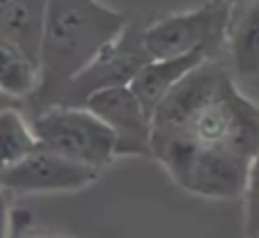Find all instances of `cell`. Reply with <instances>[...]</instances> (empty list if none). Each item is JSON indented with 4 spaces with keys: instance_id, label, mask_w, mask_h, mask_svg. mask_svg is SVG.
Returning a JSON list of instances; mask_svg holds the SVG:
<instances>
[{
    "instance_id": "cell-1",
    "label": "cell",
    "mask_w": 259,
    "mask_h": 238,
    "mask_svg": "<svg viewBox=\"0 0 259 238\" xmlns=\"http://www.w3.org/2000/svg\"><path fill=\"white\" fill-rule=\"evenodd\" d=\"M152 158L234 154L252 161L259 151V106L245 97L218 60H204L165 94L149 117Z\"/></svg>"
},
{
    "instance_id": "cell-2",
    "label": "cell",
    "mask_w": 259,
    "mask_h": 238,
    "mask_svg": "<svg viewBox=\"0 0 259 238\" xmlns=\"http://www.w3.org/2000/svg\"><path fill=\"white\" fill-rule=\"evenodd\" d=\"M131 23L101 0H46L39 49V89L32 99L55 106L67 85Z\"/></svg>"
},
{
    "instance_id": "cell-3",
    "label": "cell",
    "mask_w": 259,
    "mask_h": 238,
    "mask_svg": "<svg viewBox=\"0 0 259 238\" xmlns=\"http://www.w3.org/2000/svg\"><path fill=\"white\" fill-rule=\"evenodd\" d=\"M232 5L227 0H206L193 10L175 12L142 28L140 41L149 60L179 58L188 53H204L215 60L225 49Z\"/></svg>"
},
{
    "instance_id": "cell-4",
    "label": "cell",
    "mask_w": 259,
    "mask_h": 238,
    "mask_svg": "<svg viewBox=\"0 0 259 238\" xmlns=\"http://www.w3.org/2000/svg\"><path fill=\"white\" fill-rule=\"evenodd\" d=\"M30 124L41 149L73 163L101 172L117 158L113 131L83 106H46Z\"/></svg>"
},
{
    "instance_id": "cell-5",
    "label": "cell",
    "mask_w": 259,
    "mask_h": 238,
    "mask_svg": "<svg viewBox=\"0 0 259 238\" xmlns=\"http://www.w3.org/2000/svg\"><path fill=\"white\" fill-rule=\"evenodd\" d=\"M142 28L138 23H128L126 30L115 39L113 44H108L101 53L94 58V62L88 69L78 73L67 89L62 92L58 103L62 106H83L90 94L108 87H119L128 85L133 80L140 67L149 60L140 41Z\"/></svg>"
},
{
    "instance_id": "cell-6",
    "label": "cell",
    "mask_w": 259,
    "mask_h": 238,
    "mask_svg": "<svg viewBox=\"0 0 259 238\" xmlns=\"http://www.w3.org/2000/svg\"><path fill=\"white\" fill-rule=\"evenodd\" d=\"M99 179V172L73 163L49 149H37L19 165L0 172V190L14 195H58L76 193Z\"/></svg>"
},
{
    "instance_id": "cell-7",
    "label": "cell",
    "mask_w": 259,
    "mask_h": 238,
    "mask_svg": "<svg viewBox=\"0 0 259 238\" xmlns=\"http://www.w3.org/2000/svg\"><path fill=\"white\" fill-rule=\"evenodd\" d=\"M83 108L97 115L113 131L117 158L119 156H152L149 115L128 85L99 89L85 99Z\"/></svg>"
},
{
    "instance_id": "cell-8",
    "label": "cell",
    "mask_w": 259,
    "mask_h": 238,
    "mask_svg": "<svg viewBox=\"0 0 259 238\" xmlns=\"http://www.w3.org/2000/svg\"><path fill=\"white\" fill-rule=\"evenodd\" d=\"M204 60H209L204 53H188L165 60H147L140 67V71L133 76L128 87L138 97V101L142 103L145 112L152 117L154 108L165 99V94Z\"/></svg>"
},
{
    "instance_id": "cell-9",
    "label": "cell",
    "mask_w": 259,
    "mask_h": 238,
    "mask_svg": "<svg viewBox=\"0 0 259 238\" xmlns=\"http://www.w3.org/2000/svg\"><path fill=\"white\" fill-rule=\"evenodd\" d=\"M225 51L241 78H259V0L232 7Z\"/></svg>"
},
{
    "instance_id": "cell-10",
    "label": "cell",
    "mask_w": 259,
    "mask_h": 238,
    "mask_svg": "<svg viewBox=\"0 0 259 238\" xmlns=\"http://www.w3.org/2000/svg\"><path fill=\"white\" fill-rule=\"evenodd\" d=\"M46 0H12L0 12V34L19 44L39 62L41 32H44Z\"/></svg>"
},
{
    "instance_id": "cell-11",
    "label": "cell",
    "mask_w": 259,
    "mask_h": 238,
    "mask_svg": "<svg viewBox=\"0 0 259 238\" xmlns=\"http://www.w3.org/2000/svg\"><path fill=\"white\" fill-rule=\"evenodd\" d=\"M39 89V62L19 44L0 34V92L21 101Z\"/></svg>"
},
{
    "instance_id": "cell-12",
    "label": "cell",
    "mask_w": 259,
    "mask_h": 238,
    "mask_svg": "<svg viewBox=\"0 0 259 238\" xmlns=\"http://www.w3.org/2000/svg\"><path fill=\"white\" fill-rule=\"evenodd\" d=\"M39 147L34 137L32 124L16 106H7L0 110V172L19 165Z\"/></svg>"
},
{
    "instance_id": "cell-13",
    "label": "cell",
    "mask_w": 259,
    "mask_h": 238,
    "mask_svg": "<svg viewBox=\"0 0 259 238\" xmlns=\"http://www.w3.org/2000/svg\"><path fill=\"white\" fill-rule=\"evenodd\" d=\"M243 202H245V224H248L259 215V151L252 156V161L248 165Z\"/></svg>"
},
{
    "instance_id": "cell-14",
    "label": "cell",
    "mask_w": 259,
    "mask_h": 238,
    "mask_svg": "<svg viewBox=\"0 0 259 238\" xmlns=\"http://www.w3.org/2000/svg\"><path fill=\"white\" fill-rule=\"evenodd\" d=\"M10 193L0 190V238H14L16 231V213L12 211Z\"/></svg>"
},
{
    "instance_id": "cell-15",
    "label": "cell",
    "mask_w": 259,
    "mask_h": 238,
    "mask_svg": "<svg viewBox=\"0 0 259 238\" xmlns=\"http://www.w3.org/2000/svg\"><path fill=\"white\" fill-rule=\"evenodd\" d=\"M245 233H248V238H259V215L252 222L245 224Z\"/></svg>"
},
{
    "instance_id": "cell-16",
    "label": "cell",
    "mask_w": 259,
    "mask_h": 238,
    "mask_svg": "<svg viewBox=\"0 0 259 238\" xmlns=\"http://www.w3.org/2000/svg\"><path fill=\"white\" fill-rule=\"evenodd\" d=\"M16 238H64V236H55V233H16Z\"/></svg>"
},
{
    "instance_id": "cell-17",
    "label": "cell",
    "mask_w": 259,
    "mask_h": 238,
    "mask_svg": "<svg viewBox=\"0 0 259 238\" xmlns=\"http://www.w3.org/2000/svg\"><path fill=\"white\" fill-rule=\"evenodd\" d=\"M7 106H16V101H14V99H10V97H5V94L0 92V110H3V108H7Z\"/></svg>"
},
{
    "instance_id": "cell-18",
    "label": "cell",
    "mask_w": 259,
    "mask_h": 238,
    "mask_svg": "<svg viewBox=\"0 0 259 238\" xmlns=\"http://www.w3.org/2000/svg\"><path fill=\"white\" fill-rule=\"evenodd\" d=\"M232 7H236V5H243V3H250V0H227Z\"/></svg>"
},
{
    "instance_id": "cell-19",
    "label": "cell",
    "mask_w": 259,
    "mask_h": 238,
    "mask_svg": "<svg viewBox=\"0 0 259 238\" xmlns=\"http://www.w3.org/2000/svg\"><path fill=\"white\" fill-rule=\"evenodd\" d=\"M10 3H12V0H0V12L5 10V7H7V5H10Z\"/></svg>"
},
{
    "instance_id": "cell-20",
    "label": "cell",
    "mask_w": 259,
    "mask_h": 238,
    "mask_svg": "<svg viewBox=\"0 0 259 238\" xmlns=\"http://www.w3.org/2000/svg\"><path fill=\"white\" fill-rule=\"evenodd\" d=\"M16 233H19V218H16V231H14V238H16Z\"/></svg>"
}]
</instances>
